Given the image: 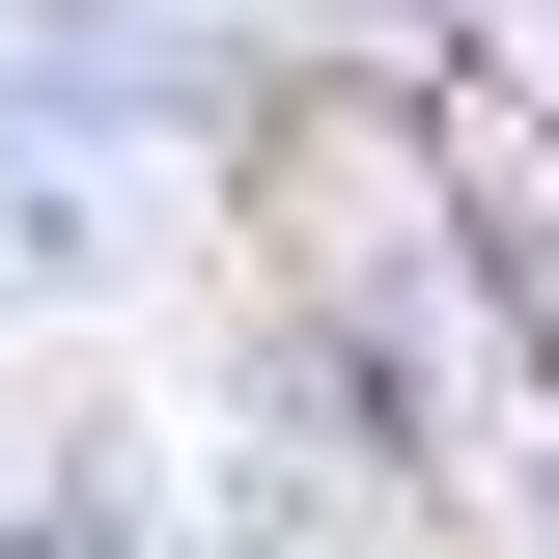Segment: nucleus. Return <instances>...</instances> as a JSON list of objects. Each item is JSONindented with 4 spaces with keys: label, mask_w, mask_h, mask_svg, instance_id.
<instances>
[{
    "label": "nucleus",
    "mask_w": 559,
    "mask_h": 559,
    "mask_svg": "<svg viewBox=\"0 0 559 559\" xmlns=\"http://www.w3.org/2000/svg\"><path fill=\"white\" fill-rule=\"evenodd\" d=\"M0 559H168V532H140L112 448H57V476H0Z\"/></svg>",
    "instance_id": "1"
}]
</instances>
